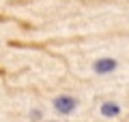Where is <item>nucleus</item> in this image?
<instances>
[{
    "instance_id": "obj_2",
    "label": "nucleus",
    "mask_w": 129,
    "mask_h": 122,
    "mask_svg": "<svg viewBox=\"0 0 129 122\" xmlns=\"http://www.w3.org/2000/svg\"><path fill=\"white\" fill-rule=\"evenodd\" d=\"M75 107H78V99H75V96L60 94V96H56V99H54V109H56L58 113H62V116L75 111Z\"/></svg>"
},
{
    "instance_id": "obj_3",
    "label": "nucleus",
    "mask_w": 129,
    "mask_h": 122,
    "mask_svg": "<svg viewBox=\"0 0 129 122\" xmlns=\"http://www.w3.org/2000/svg\"><path fill=\"white\" fill-rule=\"evenodd\" d=\"M99 111H101L103 118H118L120 113H123V105L116 103V101H103L101 107H99Z\"/></svg>"
},
{
    "instance_id": "obj_1",
    "label": "nucleus",
    "mask_w": 129,
    "mask_h": 122,
    "mask_svg": "<svg viewBox=\"0 0 129 122\" xmlns=\"http://www.w3.org/2000/svg\"><path fill=\"white\" fill-rule=\"evenodd\" d=\"M118 69V60L116 58H97L92 62V73L95 75H112Z\"/></svg>"
}]
</instances>
